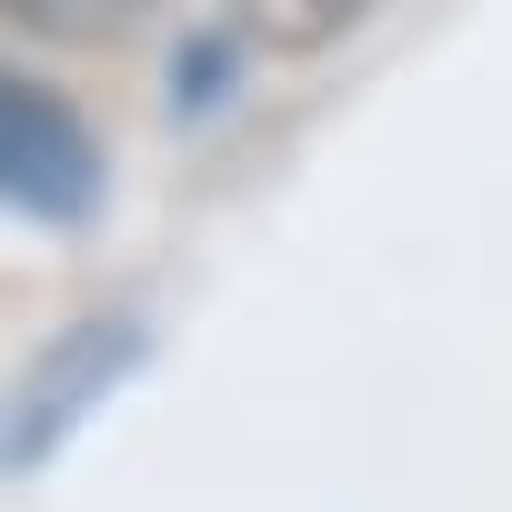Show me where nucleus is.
I'll return each instance as SVG.
<instances>
[{
  "label": "nucleus",
  "mask_w": 512,
  "mask_h": 512,
  "mask_svg": "<svg viewBox=\"0 0 512 512\" xmlns=\"http://www.w3.org/2000/svg\"><path fill=\"white\" fill-rule=\"evenodd\" d=\"M141 372V322H121V312H101V322H81V332H61L31 372H21V412H11V462L21 472H41L51 462V442H71V422L91 412V402H111L121 382Z\"/></svg>",
  "instance_id": "f03ea898"
},
{
  "label": "nucleus",
  "mask_w": 512,
  "mask_h": 512,
  "mask_svg": "<svg viewBox=\"0 0 512 512\" xmlns=\"http://www.w3.org/2000/svg\"><path fill=\"white\" fill-rule=\"evenodd\" d=\"M372 11H382V0H231V31H241L251 51L312 61V51H332L342 31H362Z\"/></svg>",
  "instance_id": "20e7f679"
},
{
  "label": "nucleus",
  "mask_w": 512,
  "mask_h": 512,
  "mask_svg": "<svg viewBox=\"0 0 512 512\" xmlns=\"http://www.w3.org/2000/svg\"><path fill=\"white\" fill-rule=\"evenodd\" d=\"M0 191H11V211L31 231H81L101 211V141L91 121L41 91V81H0Z\"/></svg>",
  "instance_id": "f257e3e1"
},
{
  "label": "nucleus",
  "mask_w": 512,
  "mask_h": 512,
  "mask_svg": "<svg viewBox=\"0 0 512 512\" xmlns=\"http://www.w3.org/2000/svg\"><path fill=\"white\" fill-rule=\"evenodd\" d=\"M21 41H51V51H121L161 21V0H0Z\"/></svg>",
  "instance_id": "7ed1b4c3"
}]
</instances>
